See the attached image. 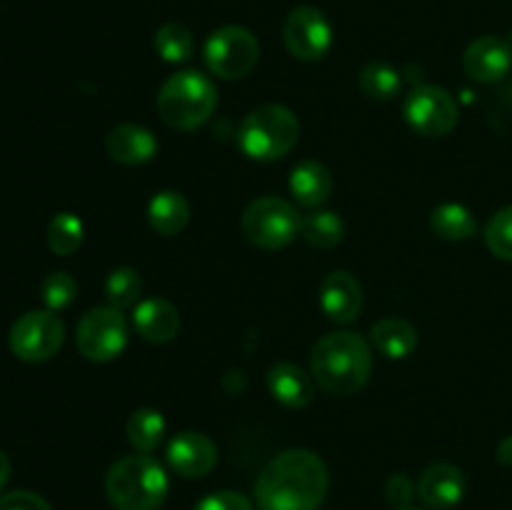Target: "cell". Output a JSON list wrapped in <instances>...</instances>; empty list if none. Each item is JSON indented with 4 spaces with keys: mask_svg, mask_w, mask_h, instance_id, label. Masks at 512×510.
Listing matches in <instances>:
<instances>
[{
    "mask_svg": "<svg viewBox=\"0 0 512 510\" xmlns=\"http://www.w3.org/2000/svg\"><path fill=\"white\" fill-rule=\"evenodd\" d=\"M328 468L308 448L275 455L255 483L260 510H318L328 495Z\"/></svg>",
    "mask_w": 512,
    "mask_h": 510,
    "instance_id": "obj_1",
    "label": "cell"
},
{
    "mask_svg": "<svg viewBox=\"0 0 512 510\" xmlns=\"http://www.w3.org/2000/svg\"><path fill=\"white\" fill-rule=\"evenodd\" d=\"M315 383L333 395H350L368 383L373 373V350L363 335L335 330L323 335L310 353Z\"/></svg>",
    "mask_w": 512,
    "mask_h": 510,
    "instance_id": "obj_2",
    "label": "cell"
},
{
    "mask_svg": "<svg viewBox=\"0 0 512 510\" xmlns=\"http://www.w3.org/2000/svg\"><path fill=\"white\" fill-rule=\"evenodd\" d=\"M105 493L118 510H158L168 498V473L148 453L125 455L105 475Z\"/></svg>",
    "mask_w": 512,
    "mask_h": 510,
    "instance_id": "obj_3",
    "label": "cell"
},
{
    "mask_svg": "<svg viewBox=\"0 0 512 510\" xmlns=\"http://www.w3.org/2000/svg\"><path fill=\"white\" fill-rule=\"evenodd\" d=\"M155 105L168 128L195 130L218 108V88L198 70H180L165 80Z\"/></svg>",
    "mask_w": 512,
    "mask_h": 510,
    "instance_id": "obj_4",
    "label": "cell"
},
{
    "mask_svg": "<svg viewBox=\"0 0 512 510\" xmlns=\"http://www.w3.org/2000/svg\"><path fill=\"white\" fill-rule=\"evenodd\" d=\"M300 120L290 108L278 103L250 110L238 128V148L250 160L270 163L298 145Z\"/></svg>",
    "mask_w": 512,
    "mask_h": 510,
    "instance_id": "obj_5",
    "label": "cell"
},
{
    "mask_svg": "<svg viewBox=\"0 0 512 510\" xmlns=\"http://www.w3.org/2000/svg\"><path fill=\"white\" fill-rule=\"evenodd\" d=\"M303 215L293 203L278 195H263L253 200L243 213V233L263 250H280L300 235Z\"/></svg>",
    "mask_w": 512,
    "mask_h": 510,
    "instance_id": "obj_6",
    "label": "cell"
},
{
    "mask_svg": "<svg viewBox=\"0 0 512 510\" xmlns=\"http://www.w3.org/2000/svg\"><path fill=\"white\" fill-rule=\"evenodd\" d=\"M260 58V43L243 25H223L205 40L203 60L213 75L235 80L248 75Z\"/></svg>",
    "mask_w": 512,
    "mask_h": 510,
    "instance_id": "obj_7",
    "label": "cell"
},
{
    "mask_svg": "<svg viewBox=\"0 0 512 510\" xmlns=\"http://www.w3.org/2000/svg\"><path fill=\"white\" fill-rule=\"evenodd\" d=\"M75 343L83 358L93 363H108L118 358L128 345V323L118 308L100 305L80 318Z\"/></svg>",
    "mask_w": 512,
    "mask_h": 510,
    "instance_id": "obj_8",
    "label": "cell"
},
{
    "mask_svg": "<svg viewBox=\"0 0 512 510\" xmlns=\"http://www.w3.org/2000/svg\"><path fill=\"white\" fill-rule=\"evenodd\" d=\"M65 340V325L53 310H30L20 315L8 335L13 355L25 363H43L60 350Z\"/></svg>",
    "mask_w": 512,
    "mask_h": 510,
    "instance_id": "obj_9",
    "label": "cell"
},
{
    "mask_svg": "<svg viewBox=\"0 0 512 510\" xmlns=\"http://www.w3.org/2000/svg\"><path fill=\"white\" fill-rule=\"evenodd\" d=\"M405 120L410 128L425 138H443L458 125V103L440 85H418L410 90L403 105Z\"/></svg>",
    "mask_w": 512,
    "mask_h": 510,
    "instance_id": "obj_10",
    "label": "cell"
},
{
    "mask_svg": "<svg viewBox=\"0 0 512 510\" xmlns=\"http://www.w3.org/2000/svg\"><path fill=\"white\" fill-rule=\"evenodd\" d=\"M283 40L290 55L305 60V63H313V60L323 58L333 45V28L323 10L313 8V5H298L285 18Z\"/></svg>",
    "mask_w": 512,
    "mask_h": 510,
    "instance_id": "obj_11",
    "label": "cell"
},
{
    "mask_svg": "<svg viewBox=\"0 0 512 510\" xmlns=\"http://www.w3.org/2000/svg\"><path fill=\"white\" fill-rule=\"evenodd\" d=\"M512 68V43L500 35L475 38L463 53V70L478 83H500Z\"/></svg>",
    "mask_w": 512,
    "mask_h": 510,
    "instance_id": "obj_12",
    "label": "cell"
},
{
    "mask_svg": "<svg viewBox=\"0 0 512 510\" xmlns=\"http://www.w3.org/2000/svg\"><path fill=\"white\" fill-rule=\"evenodd\" d=\"M165 458L170 468L183 478H203L218 465V445L205 433L185 430L170 440Z\"/></svg>",
    "mask_w": 512,
    "mask_h": 510,
    "instance_id": "obj_13",
    "label": "cell"
},
{
    "mask_svg": "<svg viewBox=\"0 0 512 510\" xmlns=\"http://www.w3.org/2000/svg\"><path fill=\"white\" fill-rule=\"evenodd\" d=\"M320 308L333 323L348 325L363 310V288L348 270H333L320 283Z\"/></svg>",
    "mask_w": 512,
    "mask_h": 510,
    "instance_id": "obj_14",
    "label": "cell"
},
{
    "mask_svg": "<svg viewBox=\"0 0 512 510\" xmlns=\"http://www.w3.org/2000/svg\"><path fill=\"white\" fill-rule=\"evenodd\" d=\"M465 475L458 465L453 463H433L418 480V498L423 500L428 508H453L463 500Z\"/></svg>",
    "mask_w": 512,
    "mask_h": 510,
    "instance_id": "obj_15",
    "label": "cell"
},
{
    "mask_svg": "<svg viewBox=\"0 0 512 510\" xmlns=\"http://www.w3.org/2000/svg\"><path fill=\"white\" fill-rule=\"evenodd\" d=\"M105 150L115 163L143 165L158 153V140L145 125L120 123L105 135Z\"/></svg>",
    "mask_w": 512,
    "mask_h": 510,
    "instance_id": "obj_16",
    "label": "cell"
},
{
    "mask_svg": "<svg viewBox=\"0 0 512 510\" xmlns=\"http://www.w3.org/2000/svg\"><path fill=\"white\" fill-rule=\"evenodd\" d=\"M133 328L148 343H170L180 333V313L163 298H145L133 308Z\"/></svg>",
    "mask_w": 512,
    "mask_h": 510,
    "instance_id": "obj_17",
    "label": "cell"
},
{
    "mask_svg": "<svg viewBox=\"0 0 512 510\" xmlns=\"http://www.w3.org/2000/svg\"><path fill=\"white\" fill-rule=\"evenodd\" d=\"M268 390L285 408H305L315 398V378L295 363H275L268 370Z\"/></svg>",
    "mask_w": 512,
    "mask_h": 510,
    "instance_id": "obj_18",
    "label": "cell"
},
{
    "mask_svg": "<svg viewBox=\"0 0 512 510\" xmlns=\"http://www.w3.org/2000/svg\"><path fill=\"white\" fill-rule=\"evenodd\" d=\"M333 193V175L318 160H303L290 173V195L303 208H320Z\"/></svg>",
    "mask_w": 512,
    "mask_h": 510,
    "instance_id": "obj_19",
    "label": "cell"
},
{
    "mask_svg": "<svg viewBox=\"0 0 512 510\" xmlns=\"http://www.w3.org/2000/svg\"><path fill=\"white\" fill-rule=\"evenodd\" d=\"M190 220V203L178 190H160L148 203V223L158 235L183 233Z\"/></svg>",
    "mask_w": 512,
    "mask_h": 510,
    "instance_id": "obj_20",
    "label": "cell"
},
{
    "mask_svg": "<svg viewBox=\"0 0 512 510\" xmlns=\"http://www.w3.org/2000/svg\"><path fill=\"white\" fill-rule=\"evenodd\" d=\"M375 348L390 360H403L418 348V330L405 318H383L370 328Z\"/></svg>",
    "mask_w": 512,
    "mask_h": 510,
    "instance_id": "obj_21",
    "label": "cell"
},
{
    "mask_svg": "<svg viewBox=\"0 0 512 510\" xmlns=\"http://www.w3.org/2000/svg\"><path fill=\"white\" fill-rule=\"evenodd\" d=\"M430 230L438 238L450 240V243H460V240L473 238L475 230H478V223H475V215L465 205L443 203L430 215Z\"/></svg>",
    "mask_w": 512,
    "mask_h": 510,
    "instance_id": "obj_22",
    "label": "cell"
},
{
    "mask_svg": "<svg viewBox=\"0 0 512 510\" xmlns=\"http://www.w3.org/2000/svg\"><path fill=\"white\" fill-rule=\"evenodd\" d=\"M165 418L160 410L155 408H138L128 418V425H125V433H128L130 445H133L138 453H153L160 443H163L165 435Z\"/></svg>",
    "mask_w": 512,
    "mask_h": 510,
    "instance_id": "obj_23",
    "label": "cell"
},
{
    "mask_svg": "<svg viewBox=\"0 0 512 510\" xmlns=\"http://www.w3.org/2000/svg\"><path fill=\"white\" fill-rule=\"evenodd\" d=\"M300 235L308 245L320 250L335 248L340 240L345 238V223L338 213L333 210H313V213L303 215L300 223Z\"/></svg>",
    "mask_w": 512,
    "mask_h": 510,
    "instance_id": "obj_24",
    "label": "cell"
},
{
    "mask_svg": "<svg viewBox=\"0 0 512 510\" xmlns=\"http://www.w3.org/2000/svg\"><path fill=\"white\" fill-rule=\"evenodd\" d=\"M358 85L363 90L365 98L380 100V103H388L403 88V78H400L398 68H393L385 60H373V63L365 65L358 75Z\"/></svg>",
    "mask_w": 512,
    "mask_h": 510,
    "instance_id": "obj_25",
    "label": "cell"
},
{
    "mask_svg": "<svg viewBox=\"0 0 512 510\" xmlns=\"http://www.w3.org/2000/svg\"><path fill=\"white\" fill-rule=\"evenodd\" d=\"M153 43L155 53H158L165 63H188V60L193 58L195 38L183 23L160 25Z\"/></svg>",
    "mask_w": 512,
    "mask_h": 510,
    "instance_id": "obj_26",
    "label": "cell"
},
{
    "mask_svg": "<svg viewBox=\"0 0 512 510\" xmlns=\"http://www.w3.org/2000/svg\"><path fill=\"white\" fill-rule=\"evenodd\" d=\"M140 293H143V280H140V273L135 268H115L113 273L105 280V298H108V305L113 308L125 310L130 305L138 303Z\"/></svg>",
    "mask_w": 512,
    "mask_h": 510,
    "instance_id": "obj_27",
    "label": "cell"
},
{
    "mask_svg": "<svg viewBox=\"0 0 512 510\" xmlns=\"http://www.w3.org/2000/svg\"><path fill=\"white\" fill-rule=\"evenodd\" d=\"M83 243V223L75 213H58L48 225V245L55 255H73Z\"/></svg>",
    "mask_w": 512,
    "mask_h": 510,
    "instance_id": "obj_28",
    "label": "cell"
},
{
    "mask_svg": "<svg viewBox=\"0 0 512 510\" xmlns=\"http://www.w3.org/2000/svg\"><path fill=\"white\" fill-rule=\"evenodd\" d=\"M40 298H43L45 308L58 313V310L70 308L75 303V298H78V283H75L73 275L63 273V270L50 273L43 280V285H40Z\"/></svg>",
    "mask_w": 512,
    "mask_h": 510,
    "instance_id": "obj_29",
    "label": "cell"
},
{
    "mask_svg": "<svg viewBox=\"0 0 512 510\" xmlns=\"http://www.w3.org/2000/svg\"><path fill=\"white\" fill-rule=\"evenodd\" d=\"M485 245L500 260H512V205L498 210L485 225Z\"/></svg>",
    "mask_w": 512,
    "mask_h": 510,
    "instance_id": "obj_30",
    "label": "cell"
},
{
    "mask_svg": "<svg viewBox=\"0 0 512 510\" xmlns=\"http://www.w3.org/2000/svg\"><path fill=\"white\" fill-rule=\"evenodd\" d=\"M195 510H253V503H250L243 493L220 490V493L205 495V498L195 505Z\"/></svg>",
    "mask_w": 512,
    "mask_h": 510,
    "instance_id": "obj_31",
    "label": "cell"
},
{
    "mask_svg": "<svg viewBox=\"0 0 512 510\" xmlns=\"http://www.w3.org/2000/svg\"><path fill=\"white\" fill-rule=\"evenodd\" d=\"M415 493H418V485H415L405 473L390 475L388 483H385V498H388V503L395 505L398 510L408 508Z\"/></svg>",
    "mask_w": 512,
    "mask_h": 510,
    "instance_id": "obj_32",
    "label": "cell"
},
{
    "mask_svg": "<svg viewBox=\"0 0 512 510\" xmlns=\"http://www.w3.org/2000/svg\"><path fill=\"white\" fill-rule=\"evenodd\" d=\"M0 510H53L48 500L30 490H10L0 495Z\"/></svg>",
    "mask_w": 512,
    "mask_h": 510,
    "instance_id": "obj_33",
    "label": "cell"
},
{
    "mask_svg": "<svg viewBox=\"0 0 512 510\" xmlns=\"http://www.w3.org/2000/svg\"><path fill=\"white\" fill-rule=\"evenodd\" d=\"M498 460L503 465H512V435H508V438L500 440L498 445Z\"/></svg>",
    "mask_w": 512,
    "mask_h": 510,
    "instance_id": "obj_34",
    "label": "cell"
},
{
    "mask_svg": "<svg viewBox=\"0 0 512 510\" xmlns=\"http://www.w3.org/2000/svg\"><path fill=\"white\" fill-rule=\"evenodd\" d=\"M8 478H10V460L8 455L0 450V490H3V485L8 483Z\"/></svg>",
    "mask_w": 512,
    "mask_h": 510,
    "instance_id": "obj_35",
    "label": "cell"
},
{
    "mask_svg": "<svg viewBox=\"0 0 512 510\" xmlns=\"http://www.w3.org/2000/svg\"><path fill=\"white\" fill-rule=\"evenodd\" d=\"M400 510H420V508H410V505H408V508H400Z\"/></svg>",
    "mask_w": 512,
    "mask_h": 510,
    "instance_id": "obj_36",
    "label": "cell"
}]
</instances>
